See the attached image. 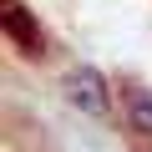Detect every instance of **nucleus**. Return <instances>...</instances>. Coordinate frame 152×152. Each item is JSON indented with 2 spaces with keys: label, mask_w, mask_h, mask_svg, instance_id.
Here are the masks:
<instances>
[{
  "label": "nucleus",
  "mask_w": 152,
  "mask_h": 152,
  "mask_svg": "<svg viewBox=\"0 0 152 152\" xmlns=\"http://www.w3.org/2000/svg\"><path fill=\"white\" fill-rule=\"evenodd\" d=\"M61 96L71 102V112H81L91 122H122V112L112 102V86H107V76L96 66H71L61 76Z\"/></svg>",
  "instance_id": "obj_1"
},
{
  "label": "nucleus",
  "mask_w": 152,
  "mask_h": 152,
  "mask_svg": "<svg viewBox=\"0 0 152 152\" xmlns=\"http://www.w3.org/2000/svg\"><path fill=\"white\" fill-rule=\"evenodd\" d=\"M5 36H10V46H15V56H26L31 66H41V61L51 56V41H46L41 20L20 5V0H5Z\"/></svg>",
  "instance_id": "obj_2"
},
{
  "label": "nucleus",
  "mask_w": 152,
  "mask_h": 152,
  "mask_svg": "<svg viewBox=\"0 0 152 152\" xmlns=\"http://www.w3.org/2000/svg\"><path fill=\"white\" fill-rule=\"evenodd\" d=\"M117 112H122V127H127V137H137V142H152V91L142 86V81H122V102H117Z\"/></svg>",
  "instance_id": "obj_3"
},
{
  "label": "nucleus",
  "mask_w": 152,
  "mask_h": 152,
  "mask_svg": "<svg viewBox=\"0 0 152 152\" xmlns=\"http://www.w3.org/2000/svg\"><path fill=\"white\" fill-rule=\"evenodd\" d=\"M137 152H152V142H137Z\"/></svg>",
  "instance_id": "obj_4"
}]
</instances>
